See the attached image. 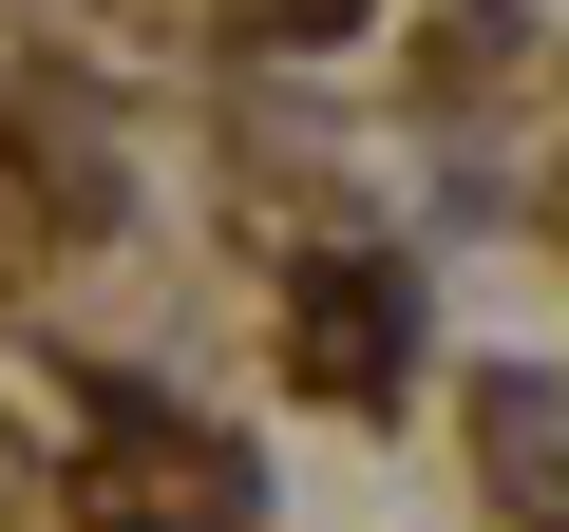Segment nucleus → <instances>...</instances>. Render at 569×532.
Instances as JSON below:
<instances>
[{"label":"nucleus","instance_id":"1","mask_svg":"<svg viewBox=\"0 0 569 532\" xmlns=\"http://www.w3.org/2000/svg\"><path fill=\"white\" fill-rule=\"evenodd\" d=\"M305 362L342 400H380V362H399V286H380V266H323V286H305Z\"/></svg>","mask_w":569,"mask_h":532},{"label":"nucleus","instance_id":"2","mask_svg":"<svg viewBox=\"0 0 569 532\" xmlns=\"http://www.w3.org/2000/svg\"><path fill=\"white\" fill-rule=\"evenodd\" d=\"M284 20H342V0H284Z\"/></svg>","mask_w":569,"mask_h":532}]
</instances>
